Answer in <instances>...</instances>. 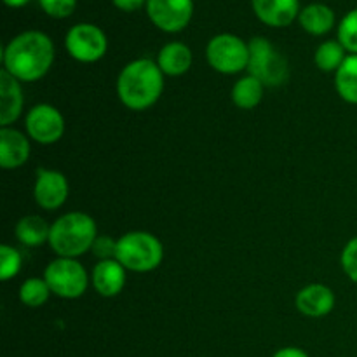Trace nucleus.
Returning <instances> with one entry per match:
<instances>
[{
	"instance_id": "obj_12",
	"label": "nucleus",
	"mask_w": 357,
	"mask_h": 357,
	"mask_svg": "<svg viewBox=\"0 0 357 357\" xmlns=\"http://www.w3.org/2000/svg\"><path fill=\"white\" fill-rule=\"evenodd\" d=\"M255 14L272 28L291 24L300 14V0H251Z\"/></svg>"
},
{
	"instance_id": "obj_15",
	"label": "nucleus",
	"mask_w": 357,
	"mask_h": 357,
	"mask_svg": "<svg viewBox=\"0 0 357 357\" xmlns=\"http://www.w3.org/2000/svg\"><path fill=\"white\" fill-rule=\"evenodd\" d=\"M296 307L307 317L328 316L335 307V295L324 284L305 286L296 295Z\"/></svg>"
},
{
	"instance_id": "obj_18",
	"label": "nucleus",
	"mask_w": 357,
	"mask_h": 357,
	"mask_svg": "<svg viewBox=\"0 0 357 357\" xmlns=\"http://www.w3.org/2000/svg\"><path fill=\"white\" fill-rule=\"evenodd\" d=\"M298 21L310 35H324L335 26V13L326 3H310L300 10Z\"/></svg>"
},
{
	"instance_id": "obj_5",
	"label": "nucleus",
	"mask_w": 357,
	"mask_h": 357,
	"mask_svg": "<svg viewBox=\"0 0 357 357\" xmlns=\"http://www.w3.org/2000/svg\"><path fill=\"white\" fill-rule=\"evenodd\" d=\"M250 75L257 77L264 86H281L288 80V61L279 51H275L271 40L264 37L251 38L250 44Z\"/></svg>"
},
{
	"instance_id": "obj_30",
	"label": "nucleus",
	"mask_w": 357,
	"mask_h": 357,
	"mask_svg": "<svg viewBox=\"0 0 357 357\" xmlns=\"http://www.w3.org/2000/svg\"><path fill=\"white\" fill-rule=\"evenodd\" d=\"M272 357H309V354L298 347H284L281 349V351L275 352Z\"/></svg>"
},
{
	"instance_id": "obj_28",
	"label": "nucleus",
	"mask_w": 357,
	"mask_h": 357,
	"mask_svg": "<svg viewBox=\"0 0 357 357\" xmlns=\"http://www.w3.org/2000/svg\"><path fill=\"white\" fill-rule=\"evenodd\" d=\"M94 257L103 260H115V253H117V241L112 239L110 236H98L94 241L93 248H91Z\"/></svg>"
},
{
	"instance_id": "obj_13",
	"label": "nucleus",
	"mask_w": 357,
	"mask_h": 357,
	"mask_svg": "<svg viewBox=\"0 0 357 357\" xmlns=\"http://www.w3.org/2000/svg\"><path fill=\"white\" fill-rule=\"evenodd\" d=\"M30 157V142L13 128L0 129V166L3 169L21 167Z\"/></svg>"
},
{
	"instance_id": "obj_22",
	"label": "nucleus",
	"mask_w": 357,
	"mask_h": 357,
	"mask_svg": "<svg viewBox=\"0 0 357 357\" xmlns=\"http://www.w3.org/2000/svg\"><path fill=\"white\" fill-rule=\"evenodd\" d=\"M345 47L338 40H328L317 47L314 61L323 72H337L345 61Z\"/></svg>"
},
{
	"instance_id": "obj_1",
	"label": "nucleus",
	"mask_w": 357,
	"mask_h": 357,
	"mask_svg": "<svg viewBox=\"0 0 357 357\" xmlns=\"http://www.w3.org/2000/svg\"><path fill=\"white\" fill-rule=\"evenodd\" d=\"M54 61V45L45 33L23 31L3 49V70L23 82L42 79Z\"/></svg>"
},
{
	"instance_id": "obj_10",
	"label": "nucleus",
	"mask_w": 357,
	"mask_h": 357,
	"mask_svg": "<svg viewBox=\"0 0 357 357\" xmlns=\"http://www.w3.org/2000/svg\"><path fill=\"white\" fill-rule=\"evenodd\" d=\"M28 136L33 142L42 143V145H51L56 143L65 132V121L59 114L58 108L52 105H35L26 115L24 121Z\"/></svg>"
},
{
	"instance_id": "obj_20",
	"label": "nucleus",
	"mask_w": 357,
	"mask_h": 357,
	"mask_svg": "<svg viewBox=\"0 0 357 357\" xmlns=\"http://www.w3.org/2000/svg\"><path fill=\"white\" fill-rule=\"evenodd\" d=\"M264 84L253 75L243 77L236 82L232 87V101L243 110H251V108L258 107L264 98Z\"/></svg>"
},
{
	"instance_id": "obj_2",
	"label": "nucleus",
	"mask_w": 357,
	"mask_h": 357,
	"mask_svg": "<svg viewBox=\"0 0 357 357\" xmlns=\"http://www.w3.org/2000/svg\"><path fill=\"white\" fill-rule=\"evenodd\" d=\"M164 89V73L152 59H135L122 68L117 94L129 110H146L157 103Z\"/></svg>"
},
{
	"instance_id": "obj_21",
	"label": "nucleus",
	"mask_w": 357,
	"mask_h": 357,
	"mask_svg": "<svg viewBox=\"0 0 357 357\" xmlns=\"http://www.w3.org/2000/svg\"><path fill=\"white\" fill-rule=\"evenodd\" d=\"M335 86H337L342 100L357 105V54H351L345 58L344 65L337 70Z\"/></svg>"
},
{
	"instance_id": "obj_3",
	"label": "nucleus",
	"mask_w": 357,
	"mask_h": 357,
	"mask_svg": "<svg viewBox=\"0 0 357 357\" xmlns=\"http://www.w3.org/2000/svg\"><path fill=\"white\" fill-rule=\"evenodd\" d=\"M96 237L94 220L86 213L73 211L52 223L49 244L59 258H77L93 248Z\"/></svg>"
},
{
	"instance_id": "obj_26",
	"label": "nucleus",
	"mask_w": 357,
	"mask_h": 357,
	"mask_svg": "<svg viewBox=\"0 0 357 357\" xmlns=\"http://www.w3.org/2000/svg\"><path fill=\"white\" fill-rule=\"evenodd\" d=\"M38 3L47 16L56 20L72 16L77 7V0H38Z\"/></svg>"
},
{
	"instance_id": "obj_31",
	"label": "nucleus",
	"mask_w": 357,
	"mask_h": 357,
	"mask_svg": "<svg viewBox=\"0 0 357 357\" xmlns=\"http://www.w3.org/2000/svg\"><path fill=\"white\" fill-rule=\"evenodd\" d=\"M30 0H3L7 7H13V9H20V7H24Z\"/></svg>"
},
{
	"instance_id": "obj_7",
	"label": "nucleus",
	"mask_w": 357,
	"mask_h": 357,
	"mask_svg": "<svg viewBox=\"0 0 357 357\" xmlns=\"http://www.w3.org/2000/svg\"><path fill=\"white\" fill-rule=\"evenodd\" d=\"M206 58L216 72L230 75L248 68L250 45L232 33H220L209 40Z\"/></svg>"
},
{
	"instance_id": "obj_8",
	"label": "nucleus",
	"mask_w": 357,
	"mask_h": 357,
	"mask_svg": "<svg viewBox=\"0 0 357 357\" xmlns=\"http://www.w3.org/2000/svg\"><path fill=\"white\" fill-rule=\"evenodd\" d=\"M65 47L73 59L80 63H94L107 52V35L101 28L91 23H79L68 30Z\"/></svg>"
},
{
	"instance_id": "obj_29",
	"label": "nucleus",
	"mask_w": 357,
	"mask_h": 357,
	"mask_svg": "<svg viewBox=\"0 0 357 357\" xmlns=\"http://www.w3.org/2000/svg\"><path fill=\"white\" fill-rule=\"evenodd\" d=\"M112 2L117 9L124 10V13H135V10L146 6V0H112Z\"/></svg>"
},
{
	"instance_id": "obj_16",
	"label": "nucleus",
	"mask_w": 357,
	"mask_h": 357,
	"mask_svg": "<svg viewBox=\"0 0 357 357\" xmlns=\"http://www.w3.org/2000/svg\"><path fill=\"white\" fill-rule=\"evenodd\" d=\"M91 279L101 296H117L126 286V268L117 260H103L93 268Z\"/></svg>"
},
{
	"instance_id": "obj_19",
	"label": "nucleus",
	"mask_w": 357,
	"mask_h": 357,
	"mask_svg": "<svg viewBox=\"0 0 357 357\" xmlns=\"http://www.w3.org/2000/svg\"><path fill=\"white\" fill-rule=\"evenodd\" d=\"M49 234H51V227L37 215L23 216L16 225V237L24 246H40L45 241H49Z\"/></svg>"
},
{
	"instance_id": "obj_11",
	"label": "nucleus",
	"mask_w": 357,
	"mask_h": 357,
	"mask_svg": "<svg viewBox=\"0 0 357 357\" xmlns=\"http://www.w3.org/2000/svg\"><path fill=\"white\" fill-rule=\"evenodd\" d=\"M35 201L40 208L52 211L65 204L68 197V181L58 171L38 167L33 187Z\"/></svg>"
},
{
	"instance_id": "obj_27",
	"label": "nucleus",
	"mask_w": 357,
	"mask_h": 357,
	"mask_svg": "<svg viewBox=\"0 0 357 357\" xmlns=\"http://www.w3.org/2000/svg\"><path fill=\"white\" fill-rule=\"evenodd\" d=\"M342 267L351 281L357 282V237L351 239L342 251Z\"/></svg>"
},
{
	"instance_id": "obj_23",
	"label": "nucleus",
	"mask_w": 357,
	"mask_h": 357,
	"mask_svg": "<svg viewBox=\"0 0 357 357\" xmlns=\"http://www.w3.org/2000/svg\"><path fill=\"white\" fill-rule=\"evenodd\" d=\"M49 295H51V288L47 286L45 279L30 278L20 288V300L26 307H31V309L44 305L47 302Z\"/></svg>"
},
{
	"instance_id": "obj_25",
	"label": "nucleus",
	"mask_w": 357,
	"mask_h": 357,
	"mask_svg": "<svg viewBox=\"0 0 357 357\" xmlns=\"http://www.w3.org/2000/svg\"><path fill=\"white\" fill-rule=\"evenodd\" d=\"M21 268V255L9 244L0 246V279L3 282L13 279Z\"/></svg>"
},
{
	"instance_id": "obj_9",
	"label": "nucleus",
	"mask_w": 357,
	"mask_h": 357,
	"mask_svg": "<svg viewBox=\"0 0 357 357\" xmlns=\"http://www.w3.org/2000/svg\"><path fill=\"white\" fill-rule=\"evenodd\" d=\"M146 14L159 30L181 31L194 16V0H146Z\"/></svg>"
},
{
	"instance_id": "obj_14",
	"label": "nucleus",
	"mask_w": 357,
	"mask_h": 357,
	"mask_svg": "<svg viewBox=\"0 0 357 357\" xmlns=\"http://www.w3.org/2000/svg\"><path fill=\"white\" fill-rule=\"evenodd\" d=\"M23 110V91L20 80L9 72H0V126L9 128Z\"/></svg>"
},
{
	"instance_id": "obj_6",
	"label": "nucleus",
	"mask_w": 357,
	"mask_h": 357,
	"mask_svg": "<svg viewBox=\"0 0 357 357\" xmlns=\"http://www.w3.org/2000/svg\"><path fill=\"white\" fill-rule=\"evenodd\" d=\"M44 279L51 293L70 300L82 296L89 282L86 268L75 258H58L51 261L45 268Z\"/></svg>"
},
{
	"instance_id": "obj_24",
	"label": "nucleus",
	"mask_w": 357,
	"mask_h": 357,
	"mask_svg": "<svg viewBox=\"0 0 357 357\" xmlns=\"http://www.w3.org/2000/svg\"><path fill=\"white\" fill-rule=\"evenodd\" d=\"M338 42L344 45L345 51L357 54V9L345 14L338 24Z\"/></svg>"
},
{
	"instance_id": "obj_17",
	"label": "nucleus",
	"mask_w": 357,
	"mask_h": 357,
	"mask_svg": "<svg viewBox=\"0 0 357 357\" xmlns=\"http://www.w3.org/2000/svg\"><path fill=\"white\" fill-rule=\"evenodd\" d=\"M157 65L164 75H183L192 66V51L181 42H169L164 45L157 58Z\"/></svg>"
},
{
	"instance_id": "obj_4",
	"label": "nucleus",
	"mask_w": 357,
	"mask_h": 357,
	"mask_svg": "<svg viewBox=\"0 0 357 357\" xmlns=\"http://www.w3.org/2000/svg\"><path fill=\"white\" fill-rule=\"evenodd\" d=\"M160 241L149 232H129L117 241L115 260L132 272H150L162 261Z\"/></svg>"
}]
</instances>
